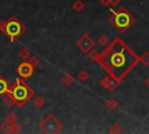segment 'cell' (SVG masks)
I'll list each match as a JSON object with an SVG mask.
<instances>
[{
	"mask_svg": "<svg viewBox=\"0 0 149 134\" xmlns=\"http://www.w3.org/2000/svg\"><path fill=\"white\" fill-rule=\"evenodd\" d=\"M140 62V56L120 37H115L107 44L106 49L99 54L97 59V63L100 64L107 75L115 77L120 82L123 80Z\"/></svg>",
	"mask_w": 149,
	"mask_h": 134,
	"instance_id": "cell-1",
	"label": "cell"
},
{
	"mask_svg": "<svg viewBox=\"0 0 149 134\" xmlns=\"http://www.w3.org/2000/svg\"><path fill=\"white\" fill-rule=\"evenodd\" d=\"M8 94L13 98L15 105L17 106H23L26 105L31 98L35 97L34 90L24 83L23 78H17L13 85H9V91Z\"/></svg>",
	"mask_w": 149,
	"mask_h": 134,
	"instance_id": "cell-2",
	"label": "cell"
},
{
	"mask_svg": "<svg viewBox=\"0 0 149 134\" xmlns=\"http://www.w3.org/2000/svg\"><path fill=\"white\" fill-rule=\"evenodd\" d=\"M0 30L12 42H15L26 33V26L16 16H10L6 20L0 21Z\"/></svg>",
	"mask_w": 149,
	"mask_h": 134,
	"instance_id": "cell-3",
	"label": "cell"
},
{
	"mask_svg": "<svg viewBox=\"0 0 149 134\" xmlns=\"http://www.w3.org/2000/svg\"><path fill=\"white\" fill-rule=\"evenodd\" d=\"M109 20L114 28H116L120 31H126L128 28L132 27V24L135 21V17L123 7H120L118 10H111Z\"/></svg>",
	"mask_w": 149,
	"mask_h": 134,
	"instance_id": "cell-4",
	"label": "cell"
},
{
	"mask_svg": "<svg viewBox=\"0 0 149 134\" xmlns=\"http://www.w3.org/2000/svg\"><path fill=\"white\" fill-rule=\"evenodd\" d=\"M41 132L47 134H57L63 129V124L57 119L55 114H47L45 118L38 125Z\"/></svg>",
	"mask_w": 149,
	"mask_h": 134,
	"instance_id": "cell-5",
	"label": "cell"
},
{
	"mask_svg": "<svg viewBox=\"0 0 149 134\" xmlns=\"http://www.w3.org/2000/svg\"><path fill=\"white\" fill-rule=\"evenodd\" d=\"M76 45H77V47L79 48V50L83 51L84 54H88V52L94 48L95 42L91 38V36H90L87 33H85V34H83V35L76 41Z\"/></svg>",
	"mask_w": 149,
	"mask_h": 134,
	"instance_id": "cell-6",
	"label": "cell"
},
{
	"mask_svg": "<svg viewBox=\"0 0 149 134\" xmlns=\"http://www.w3.org/2000/svg\"><path fill=\"white\" fill-rule=\"evenodd\" d=\"M36 66L28 59V61H24L22 63H20L16 68V72L19 75V77L23 78V79H28L35 71Z\"/></svg>",
	"mask_w": 149,
	"mask_h": 134,
	"instance_id": "cell-7",
	"label": "cell"
},
{
	"mask_svg": "<svg viewBox=\"0 0 149 134\" xmlns=\"http://www.w3.org/2000/svg\"><path fill=\"white\" fill-rule=\"evenodd\" d=\"M99 84H100V86H102V87L106 89L107 91L113 92V91H115V90L119 87L120 80L116 79L115 77L111 76V75H107V76H105V77H102V78L100 79Z\"/></svg>",
	"mask_w": 149,
	"mask_h": 134,
	"instance_id": "cell-8",
	"label": "cell"
},
{
	"mask_svg": "<svg viewBox=\"0 0 149 134\" xmlns=\"http://www.w3.org/2000/svg\"><path fill=\"white\" fill-rule=\"evenodd\" d=\"M1 131L6 134L9 133H17L21 131V125L16 121V122H9V121H3L1 125Z\"/></svg>",
	"mask_w": 149,
	"mask_h": 134,
	"instance_id": "cell-9",
	"label": "cell"
},
{
	"mask_svg": "<svg viewBox=\"0 0 149 134\" xmlns=\"http://www.w3.org/2000/svg\"><path fill=\"white\" fill-rule=\"evenodd\" d=\"M8 91H9V84H8V82L2 76H0V96L7 94Z\"/></svg>",
	"mask_w": 149,
	"mask_h": 134,
	"instance_id": "cell-10",
	"label": "cell"
},
{
	"mask_svg": "<svg viewBox=\"0 0 149 134\" xmlns=\"http://www.w3.org/2000/svg\"><path fill=\"white\" fill-rule=\"evenodd\" d=\"M105 105H106V107H107L109 111H115V110H118V107H119V103H118V100H115L114 98H109L108 100H106Z\"/></svg>",
	"mask_w": 149,
	"mask_h": 134,
	"instance_id": "cell-11",
	"label": "cell"
},
{
	"mask_svg": "<svg viewBox=\"0 0 149 134\" xmlns=\"http://www.w3.org/2000/svg\"><path fill=\"white\" fill-rule=\"evenodd\" d=\"M73 82H74V78H73V76H72L71 73H65V75H63V77H62V83H63L65 86H71V85L73 84Z\"/></svg>",
	"mask_w": 149,
	"mask_h": 134,
	"instance_id": "cell-12",
	"label": "cell"
},
{
	"mask_svg": "<svg viewBox=\"0 0 149 134\" xmlns=\"http://www.w3.org/2000/svg\"><path fill=\"white\" fill-rule=\"evenodd\" d=\"M30 56H31V52H30V50H29L28 48H24V47H23V48H21V49L19 50V57H20V58L27 61V59L30 58Z\"/></svg>",
	"mask_w": 149,
	"mask_h": 134,
	"instance_id": "cell-13",
	"label": "cell"
},
{
	"mask_svg": "<svg viewBox=\"0 0 149 134\" xmlns=\"http://www.w3.org/2000/svg\"><path fill=\"white\" fill-rule=\"evenodd\" d=\"M44 105H45V99L43 97H41V96L34 97V106L36 108H42Z\"/></svg>",
	"mask_w": 149,
	"mask_h": 134,
	"instance_id": "cell-14",
	"label": "cell"
},
{
	"mask_svg": "<svg viewBox=\"0 0 149 134\" xmlns=\"http://www.w3.org/2000/svg\"><path fill=\"white\" fill-rule=\"evenodd\" d=\"M72 8H73L76 12L80 13V12H83V10L85 9V3H84L81 0H77V1H74V2L72 3Z\"/></svg>",
	"mask_w": 149,
	"mask_h": 134,
	"instance_id": "cell-15",
	"label": "cell"
},
{
	"mask_svg": "<svg viewBox=\"0 0 149 134\" xmlns=\"http://www.w3.org/2000/svg\"><path fill=\"white\" fill-rule=\"evenodd\" d=\"M77 79H78L79 82H85V80H87V79H88V73H87V71H85V70L78 71V73H77Z\"/></svg>",
	"mask_w": 149,
	"mask_h": 134,
	"instance_id": "cell-16",
	"label": "cell"
},
{
	"mask_svg": "<svg viewBox=\"0 0 149 134\" xmlns=\"http://www.w3.org/2000/svg\"><path fill=\"white\" fill-rule=\"evenodd\" d=\"M3 104L7 106V107H12L13 105H15V103H14V100H13V98L7 93V94H5V98H3Z\"/></svg>",
	"mask_w": 149,
	"mask_h": 134,
	"instance_id": "cell-17",
	"label": "cell"
},
{
	"mask_svg": "<svg viewBox=\"0 0 149 134\" xmlns=\"http://www.w3.org/2000/svg\"><path fill=\"white\" fill-rule=\"evenodd\" d=\"M140 59H141V63L144 64V66H149V50L144 51L143 55L140 57Z\"/></svg>",
	"mask_w": 149,
	"mask_h": 134,
	"instance_id": "cell-18",
	"label": "cell"
},
{
	"mask_svg": "<svg viewBox=\"0 0 149 134\" xmlns=\"http://www.w3.org/2000/svg\"><path fill=\"white\" fill-rule=\"evenodd\" d=\"M122 132V129H121V127H120V125L119 124H113L112 126H111V128H109V133H112V134H116V133H121Z\"/></svg>",
	"mask_w": 149,
	"mask_h": 134,
	"instance_id": "cell-19",
	"label": "cell"
},
{
	"mask_svg": "<svg viewBox=\"0 0 149 134\" xmlns=\"http://www.w3.org/2000/svg\"><path fill=\"white\" fill-rule=\"evenodd\" d=\"M108 42H109V40H108L107 35H102V36H100V37L98 38V43H99L101 47H106V45L108 44Z\"/></svg>",
	"mask_w": 149,
	"mask_h": 134,
	"instance_id": "cell-20",
	"label": "cell"
},
{
	"mask_svg": "<svg viewBox=\"0 0 149 134\" xmlns=\"http://www.w3.org/2000/svg\"><path fill=\"white\" fill-rule=\"evenodd\" d=\"M5 120L6 121H9V122H16L17 121V117H16V114L14 112H10V113L7 114V117H6Z\"/></svg>",
	"mask_w": 149,
	"mask_h": 134,
	"instance_id": "cell-21",
	"label": "cell"
},
{
	"mask_svg": "<svg viewBox=\"0 0 149 134\" xmlns=\"http://www.w3.org/2000/svg\"><path fill=\"white\" fill-rule=\"evenodd\" d=\"M99 54H100V52H98V50L92 49L87 55H88V57H90L92 61H95V62H97V59H98V57H99Z\"/></svg>",
	"mask_w": 149,
	"mask_h": 134,
	"instance_id": "cell-22",
	"label": "cell"
},
{
	"mask_svg": "<svg viewBox=\"0 0 149 134\" xmlns=\"http://www.w3.org/2000/svg\"><path fill=\"white\" fill-rule=\"evenodd\" d=\"M29 61H30V62H31V63H33V64H34V65H35V66L37 68V65H38V61H40V59H38L37 57H34V56H30V58H29Z\"/></svg>",
	"mask_w": 149,
	"mask_h": 134,
	"instance_id": "cell-23",
	"label": "cell"
},
{
	"mask_svg": "<svg viewBox=\"0 0 149 134\" xmlns=\"http://www.w3.org/2000/svg\"><path fill=\"white\" fill-rule=\"evenodd\" d=\"M100 3L104 7H111V1L109 0H100Z\"/></svg>",
	"mask_w": 149,
	"mask_h": 134,
	"instance_id": "cell-24",
	"label": "cell"
},
{
	"mask_svg": "<svg viewBox=\"0 0 149 134\" xmlns=\"http://www.w3.org/2000/svg\"><path fill=\"white\" fill-rule=\"evenodd\" d=\"M111 1V6H118L120 3V0H109Z\"/></svg>",
	"mask_w": 149,
	"mask_h": 134,
	"instance_id": "cell-25",
	"label": "cell"
},
{
	"mask_svg": "<svg viewBox=\"0 0 149 134\" xmlns=\"http://www.w3.org/2000/svg\"><path fill=\"white\" fill-rule=\"evenodd\" d=\"M146 84H147V85H148V86H149V78H148V79H147V80H146Z\"/></svg>",
	"mask_w": 149,
	"mask_h": 134,
	"instance_id": "cell-26",
	"label": "cell"
}]
</instances>
